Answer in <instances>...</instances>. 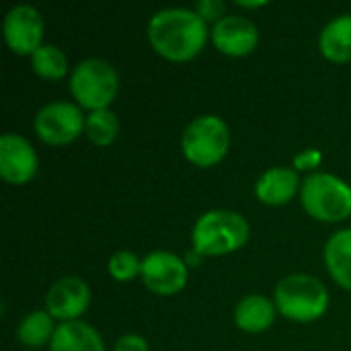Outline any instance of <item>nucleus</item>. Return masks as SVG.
Wrapping results in <instances>:
<instances>
[{
  "instance_id": "obj_1",
  "label": "nucleus",
  "mask_w": 351,
  "mask_h": 351,
  "mask_svg": "<svg viewBox=\"0 0 351 351\" xmlns=\"http://www.w3.org/2000/svg\"><path fill=\"white\" fill-rule=\"evenodd\" d=\"M152 49L169 62H189L208 43V25L193 8H160L156 10L146 29Z\"/></svg>"
},
{
  "instance_id": "obj_2",
  "label": "nucleus",
  "mask_w": 351,
  "mask_h": 351,
  "mask_svg": "<svg viewBox=\"0 0 351 351\" xmlns=\"http://www.w3.org/2000/svg\"><path fill=\"white\" fill-rule=\"evenodd\" d=\"M251 234L243 214L232 210H210L202 214L191 230V249L202 257H222L247 245Z\"/></svg>"
},
{
  "instance_id": "obj_3",
  "label": "nucleus",
  "mask_w": 351,
  "mask_h": 351,
  "mask_svg": "<svg viewBox=\"0 0 351 351\" xmlns=\"http://www.w3.org/2000/svg\"><path fill=\"white\" fill-rule=\"evenodd\" d=\"M276 308L294 323L319 321L329 308V292L325 284L306 274L286 276L274 292Z\"/></svg>"
},
{
  "instance_id": "obj_4",
  "label": "nucleus",
  "mask_w": 351,
  "mask_h": 351,
  "mask_svg": "<svg viewBox=\"0 0 351 351\" xmlns=\"http://www.w3.org/2000/svg\"><path fill=\"white\" fill-rule=\"evenodd\" d=\"M300 202L306 214L319 222L335 224L351 216V187L331 173L308 175L300 187Z\"/></svg>"
},
{
  "instance_id": "obj_5",
  "label": "nucleus",
  "mask_w": 351,
  "mask_h": 351,
  "mask_svg": "<svg viewBox=\"0 0 351 351\" xmlns=\"http://www.w3.org/2000/svg\"><path fill=\"white\" fill-rule=\"evenodd\" d=\"M119 90V76L115 68L103 58H86L78 62L70 74V93L82 109H109Z\"/></svg>"
},
{
  "instance_id": "obj_6",
  "label": "nucleus",
  "mask_w": 351,
  "mask_h": 351,
  "mask_svg": "<svg viewBox=\"0 0 351 351\" xmlns=\"http://www.w3.org/2000/svg\"><path fill=\"white\" fill-rule=\"evenodd\" d=\"M230 148V130L228 123L218 115H199L195 117L181 136L183 156L199 167L210 169L224 160Z\"/></svg>"
},
{
  "instance_id": "obj_7",
  "label": "nucleus",
  "mask_w": 351,
  "mask_h": 351,
  "mask_svg": "<svg viewBox=\"0 0 351 351\" xmlns=\"http://www.w3.org/2000/svg\"><path fill=\"white\" fill-rule=\"evenodd\" d=\"M84 123L86 117L78 105L68 101H51L37 111L33 130L43 144L66 146L84 132Z\"/></svg>"
},
{
  "instance_id": "obj_8",
  "label": "nucleus",
  "mask_w": 351,
  "mask_h": 351,
  "mask_svg": "<svg viewBox=\"0 0 351 351\" xmlns=\"http://www.w3.org/2000/svg\"><path fill=\"white\" fill-rule=\"evenodd\" d=\"M6 45L16 56H33L43 43L45 21L43 14L31 4L12 6L2 23Z\"/></svg>"
},
{
  "instance_id": "obj_9",
  "label": "nucleus",
  "mask_w": 351,
  "mask_h": 351,
  "mask_svg": "<svg viewBox=\"0 0 351 351\" xmlns=\"http://www.w3.org/2000/svg\"><path fill=\"white\" fill-rule=\"evenodd\" d=\"M187 263L175 253L152 251L142 259L140 280L156 296H175L187 286Z\"/></svg>"
},
{
  "instance_id": "obj_10",
  "label": "nucleus",
  "mask_w": 351,
  "mask_h": 351,
  "mask_svg": "<svg viewBox=\"0 0 351 351\" xmlns=\"http://www.w3.org/2000/svg\"><path fill=\"white\" fill-rule=\"evenodd\" d=\"M90 304V288L78 276H66L53 282V286L45 294V311L62 321H80Z\"/></svg>"
},
{
  "instance_id": "obj_11",
  "label": "nucleus",
  "mask_w": 351,
  "mask_h": 351,
  "mask_svg": "<svg viewBox=\"0 0 351 351\" xmlns=\"http://www.w3.org/2000/svg\"><path fill=\"white\" fill-rule=\"evenodd\" d=\"M37 152L31 142L19 134L0 138V177L8 185H27L37 175Z\"/></svg>"
},
{
  "instance_id": "obj_12",
  "label": "nucleus",
  "mask_w": 351,
  "mask_h": 351,
  "mask_svg": "<svg viewBox=\"0 0 351 351\" xmlns=\"http://www.w3.org/2000/svg\"><path fill=\"white\" fill-rule=\"evenodd\" d=\"M214 47L230 58H245L259 45L257 25L241 14H226L210 31Z\"/></svg>"
},
{
  "instance_id": "obj_13",
  "label": "nucleus",
  "mask_w": 351,
  "mask_h": 351,
  "mask_svg": "<svg viewBox=\"0 0 351 351\" xmlns=\"http://www.w3.org/2000/svg\"><path fill=\"white\" fill-rule=\"evenodd\" d=\"M302 187L298 171L288 167H274L265 171L255 183V195L265 206H284Z\"/></svg>"
},
{
  "instance_id": "obj_14",
  "label": "nucleus",
  "mask_w": 351,
  "mask_h": 351,
  "mask_svg": "<svg viewBox=\"0 0 351 351\" xmlns=\"http://www.w3.org/2000/svg\"><path fill=\"white\" fill-rule=\"evenodd\" d=\"M276 302L261 294H251L243 298L234 308V323L245 333H263L276 323Z\"/></svg>"
},
{
  "instance_id": "obj_15",
  "label": "nucleus",
  "mask_w": 351,
  "mask_h": 351,
  "mask_svg": "<svg viewBox=\"0 0 351 351\" xmlns=\"http://www.w3.org/2000/svg\"><path fill=\"white\" fill-rule=\"evenodd\" d=\"M49 351H105L103 337L84 321H70L58 325Z\"/></svg>"
},
{
  "instance_id": "obj_16",
  "label": "nucleus",
  "mask_w": 351,
  "mask_h": 351,
  "mask_svg": "<svg viewBox=\"0 0 351 351\" xmlns=\"http://www.w3.org/2000/svg\"><path fill=\"white\" fill-rule=\"evenodd\" d=\"M319 49L329 62H351V14L335 16L323 27L319 35Z\"/></svg>"
},
{
  "instance_id": "obj_17",
  "label": "nucleus",
  "mask_w": 351,
  "mask_h": 351,
  "mask_svg": "<svg viewBox=\"0 0 351 351\" xmlns=\"http://www.w3.org/2000/svg\"><path fill=\"white\" fill-rule=\"evenodd\" d=\"M325 265L337 286L351 290V228L331 234L325 245Z\"/></svg>"
},
{
  "instance_id": "obj_18",
  "label": "nucleus",
  "mask_w": 351,
  "mask_h": 351,
  "mask_svg": "<svg viewBox=\"0 0 351 351\" xmlns=\"http://www.w3.org/2000/svg\"><path fill=\"white\" fill-rule=\"evenodd\" d=\"M56 329L58 327L53 325V317L47 311H33L21 321V325L16 329V337L25 348L39 350V348L51 343Z\"/></svg>"
},
{
  "instance_id": "obj_19",
  "label": "nucleus",
  "mask_w": 351,
  "mask_h": 351,
  "mask_svg": "<svg viewBox=\"0 0 351 351\" xmlns=\"http://www.w3.org/2000/svg\"><path fill=\"white\" fill-rule=\"evenodd\" d=\"M31 68L43 80H60L68 72V58L58 45L43 43L31 56Z\"/></svg>"
},
{
  "instance_id": "obj_20",
  "label": "nucleus",
  "mask_w": 351,
  "mask_h": 351,
  "mask_svg": "<svg viewBox=\"0 0 351 351\" xmlns=\"http://www.w3.org/2000/svg\"><path fill=\"white\" fill-rule=\"evenodd\" d=\"M117 132H119V121L111 109H101V111H93L86 115L84 134L95 146L99 148L111 146L117 138Z\"/></svg>"
},
{
  "instance_id": "obj_21",
  "label": "nucleus",
  "mask_w": 351,
  "mask_h": 351,
  "mask_svg": "<svg viewBox=\"0 0 351 351\" xmlns=\"http://www.w3.org/2000/svg\"><path fill=\"white\" fill-rule=\"evenodd\" d=\"M107 271L115 282H121V284L132 282V280L140 278L142 259H138V255L132 251H117L109 257Z\"/></svg>"
},
{
  "instance_id": "obj_22",
  "label": "nucleus",
  "mask_w": 351,
  "mask_h": 351,
  "mask_svg": "<svg viewBox=\"0 0 351 351\" xmlns=\"http://www.w3.org/2000/svg\"><path fill=\"white\" fill-rule=\"evenodd\" d=\"M193 10L197 12V16L208 25H216L218 21H222L226 16V4L222 0H197L193 4Z\"/></svg>"
},
{
  "instance_id": "obj_23",
  "label": "nucleus",
  "mask_w": 351,
  "mask_h": 351,
  "mask_svg": "<svg viewBox=\"0 0 351 351\" xmlns=\"http://www.w3.org/2000/svg\"><path fill=\"white\" fill-rule=\"evenodd\" d=\"M321 162H323V152L317 148H306L294 156V169L296 171H311V169H317Z\"/></svg>"
},
{
  "instance_id": "obj_24",
  "label": "nucleus",
  "mask_w": 351,
  "mask_h": 351,
  "mask_svg": "<svg viewBox=\"0 0 351 351\" xmlns=\"http://www.w3.org/2000/svg\"><path fill=\"white\" fill-rule=\"evenodd\" d=\"M113 351H150V348H148V341L142 335L128 333V335H121L117 339Z\"/></svg>"
},
{
  "instance_id": "obj_25",
  "label": "nucleus",
  "mask_w": 351,
  "mask_h": 351,
  "mask_svg": "<svg viewBox=\"0 0 351 351\" xmlns=\"http://www.w3.org/2000/svg\"><path fill=\"white\" fill-rule=\"evenodd\" d=\"M237 4H239V6H243V8H261V6H265L267 2H265V0H259V2H247V0H237Z\"/></svg>"
},
{
  "instance_id": "obj_26",
  "label": "nucleus",
  "mask_w": 351,
  "mask_h": 351,
  "mask_svg": "<svg viewBox=\"0 0 351 351\" xmlns=\"http://www.w3.org/2000/svg\"><path fill=\"white\" fill-rule=\"evenodd\" d=\"M202 259H204V257L191 249V251H189V255H187V259H185V263H189V265H199V263H202Z\"/></svg>"
}]
</instances>
